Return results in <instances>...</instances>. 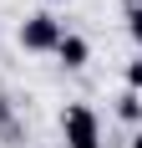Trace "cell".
I'll use <instances>...</instances> for the list:
<instances>
[{
    "instance_id": "8",
    "label": "cell",
    "mask_w": 142,
    "mask_h": 148,
    "mask_svg": "<svg viewBox=\"0 0 142 148\" xmlns=\"http://www.w3.org/2000/svg\"><path fill=\"white\" fill-rule=\"evenodd\" d=\"M132 148H142V133H137V138H132Z\"/></svg>"
},
{
    "instance_id": "3",
    "label": "cell",
    "mask_w": 142,
    "mask_h": 148,
    "mask_svg": "<svg viewBox=\"0 0 142 148\" xmlns=\"http://www.w3.org/2000/svg\"><path fill=\"white\" fill-rule=\"evenodd\" d=\"M56 56L66 61V66H81V61H86V41H81V36H66V31H61V41H56Z\"/></svg>"
},
{
    "instance_id": "5",
    "label": "cell",
    "mask_w": 142,
    "mask_h": 148,
    "mask_svg": "<svg viewBox=\"0 0 142 148\" xmlns=\"http://www.w3.org/2000/svg\"><path fill=\"white\" fill-rule=\"evenodd\" d=\"M127 87L142 92V61H132V66H127Z\"/></svg>"
},
{
    "instance_id": "6",
    "label": "cell",
    "mask_w": 142,
    "mask_h": 148,
    "mask_svg": "<svg viewBox=\"0 0 142 148\" xmlns=\"http://www.w3.org/2000/svg\"><path fill=\"white\" fill-rule=\"evenodd\" d=\"M132 36L142 41V10H132Z\"/></svg>"
},
{
    "instance_id": "2",
    "label": "cell",
    "mask_w": 142,
    "mask_h": 148,
    "mask_svg": "<svg viewBox=\"0 0 142 148\" xmlns=\"http://www.w3.org/2000/svg\"><path fill=\"white\" fill-rule=\"evenodd\" d=\"M56 41H61V26L51 15H30L26 26H20V46L26 51H56Z\"/></svg>"
},
{
    "instance_id": "7",
    "label": "cell",
    "mask_w": 142,
    "mask_h": 148,
    "mask_svg": "<svg viewBox=\"0 0 142 148\" xmlns=\"http://www.w3.org/2000/svg\"><path fill=\"white\" fill-rule=\"evenodd\" d=\"M5 118H10V107H5V97H0V123H5Z\"/></svg>"
},
{
    "instance_id": "4",
    "label": "cell",
    "mask_w": 142,
    "mask_h": 148,
    "mask_svg": "<svg viewBox=\"0 0 142 148\" xmlns=\"http://www.w3.org/2000/svg\"><path fill=\"white\" fill-rule=\"evenodd\" d=\"M122 118H127V123L142 118V97H137V92H127V97H122Z\"/></svg>"
},
{
    "instance_id": "1",
    "label": "cell",
    "mask_w": 142,
    "mask_h": 148,
    "mask_svg": "<svg viewBox=\"0 0 142 148\" xmlns=\"http://www.w3.org/2000/svg\"><path fill=\"white\" fill-rule=\"evenodd\" d=\"M61 128H66V143L71 148H97V118H91V107H66V118H61Z\"/></svg>"
}]
</instances>
